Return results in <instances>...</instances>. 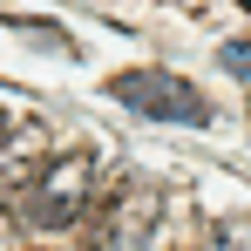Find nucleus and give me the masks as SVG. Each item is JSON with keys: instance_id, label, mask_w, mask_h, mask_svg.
Wrapping results in <instances>:
<instances>
[{"instance_id": "0eeeda50", "label": "nucleus", "mask_w": 251, "mask_h": 251, "mask_svg": "<svg viewBox=\"0 0 251 251\" xmlns=\"http://www.w3.org/2000/svg\"><path fill=\"white\" fill-rule=\"evenodd\" d=\"M238 7H245V14H251V0H238Z\"/></svg>"}, {"instance_id": "f03ea898", "label": "nucleus", "mask_w": 251, "mask_h": 251, "mask_svg": "<svg viewBox=\"0 0 251 251\" xmlns=\"http://www.w3.org/2000/svg\"><path fill=\"white\" fill-rule=\"evenodd\" d=\"M156 217H163V190L136 176V183H123V190L102 204V217L88 224V251H150Z\"/></svg>"}, {"instance_id": "f257e3e1", "label": "nucleus", "mask_w": 251, "mask_h": 251, "mask_svg": "<svg viewBox=\"0 0 251 251\" xmlns=\"http://www.w3.org/2000/svg\"><path fill=\"white\" fill-rule=\"evenodd\" d=\"M88 183H95V156H88V150H68V156H54V163L41 170V183L21 197V217H27L34 231H68L88 210Z\"/></svg>"}, {"instance_id": "39448f33", "label": "nucleus", "mask_w": 251, "mask_h": 251, "mask_svg": "<svg viewBox=\"0 0 251 251\" xmlns=\"http://www.w3.org/2000/svg\"><path fill=\"white\" fill-rule=\"evenodd\" d=\"M217 61H224L238 82H251V41H224V48H217Z\"/></svg>"}, {"instance_id": "20e7f679", "label": "nucleus", "mask_w": 251, "mask_h": 251, "mask_svg": "<svg viewBox=\"0 0 251 251\" xmlns=\"http://www.w3.org/2000/svg\"><path fill=\"white\" fill-rule=\"evenodd\" d=\"M204 251H251V217H224L204 238Z\"/></svg>"}, {"instance_id": "7ed1b4c3", "label": "nucleus", "mask_w": 251, "mask_h": 251, "mask_svg": "<svg viewBox=\"0 0 251 251\" xmlns=\"http://www.w3.org/2000/svg\"><path fill=\"white\" fill-rule=\"evenodd\" d=\"M116 102L123 109H143V116H156V123H210V102L197 88L183 82V75H163V68H136V75H116Z\"/></svg>"}, {"instance_id": "423d86ee", "label": "nucleus", "mask_w": 251, "mask_h": 251, "mask_svg": "<svg viewBox=\"0 0 251 251\" xmlns=\"http://www.w3.org/2000/svg\"><path fill=\"white\" fill-rule=\"evenodd\" d=\"M0 143H7V109H0Z\"/></svg>"}]
</instances>
